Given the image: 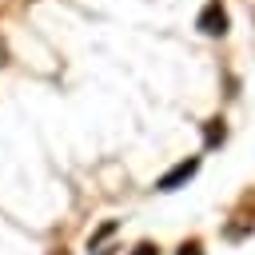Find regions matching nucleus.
<instances>
[{
  "label": "nucleus",
  "instance_id": "obj_1",
  "mask_svg": "<svg viewBox=\"0 0 255 255\" xmlns=\"http://www.w3.org/2000/svg\"><path fill=\"white\" fill-rule=\"evenodd\" d=\"M195 28H199V32H207V36H223V32H227V12H223V4H219V0L203 4V12H199V20H195Z\"/></svg>",
  "mask_w": 255,
  "mask_h": 255
},
{
  "label": "nucleus",
  "instance_id": "obj_7",
  "mask_svg": "<svg viewBox=\"0 0 255 255\" xmlns=\"http://www.w3.org/2000/svg\"><path fill=\"white\" fill-rule=\"evenodd\" d=\"M100 255H112V251H100Z\"/></svg>",
  "mask_w": 255,
  "mask_h": 255
},
{
  "label": "nucleus",
  "instance_id": "obj_5",
  "mask_svg": "<svg viewBox=\"0 0 255 255\" xmlns=\"http://www.w3.org/2000/svg\"><path fill=\"white\" fill-rule=\"evenodd\" d=\"M131 255H159V251H155V247H151V243H139V247H135V251H131Z\"/></svg>",
  "mask_w": 255,
  "mask_h": 255
},
{
  "label": "nucleus",
  "instance_id": "obj_2",
  "mask_svg": "<svg viewBox=\"0 0 255 255\" xmlns=\"http://www.w3.org/2000/svg\"><path fill=\"white\" fill-rule=\"evenodd\" d=\"M195 171H199V159L191 155V159L175 163V167H171L167 175H159V183H155V187H159V191H175V187H179V183H187V179H191Z\"/></svg>",
  "mask_w": 255,
  "mask_h": 255
},
{
  "label": "nucleus",
  "instance_id": "obj_3",
  "mask_svg": "<svg viewBox=\"0 0 255 255\" xmlns=\"http://www.w3.org/2000/svg\"><path fill=\"white\" fill-rule=\"evenodd\" d=\"M203 135H207V147L223 143V124H219V120H207V131H203Z\"/></svg>",
  "mask_w": 255,
  "mask_h": 255
},
{
  "label": "nucleus",
  "instance_id": "obj_4",
  "mask_svg": "<svg viewBox=\"0 0 255 255\" xmlns=\"http://www.w3.org/2000/svg\"><path fill=\"white\" fill-rule=\"evenodd\" d=\"M112 231H116V223H104V227H100V231H96V235H92V247H96V243H100V239H104V235H112Z\"/></svg>",
  "mask_w": 255,
  "mask_h": 255
},
{
  "label": "nucleus",
  "instance_id": "obj_6",
  "mask_svg": "<svg viewBox=\"0 0 255 255\" xmlns=\"http://www.w3.org/2000/svg\"><path fill=\"white\" fill-rule=\"evenodd\" d=\"M179 255H199V243H183V247H179Z\"/></svg>",
  "mask_w": 255,
  "mask_h": 255
}]
</instances>
